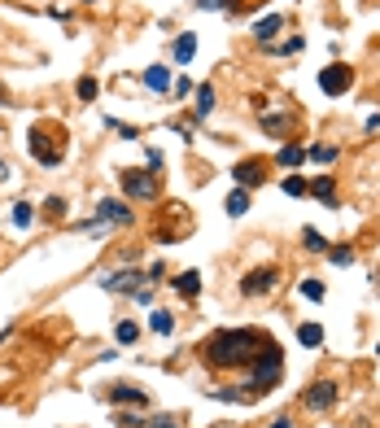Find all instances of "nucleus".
Segmentation results:
<instances>
[{"instance_id": "obj_1", "label": "nucleus", "mask_w": 380, "mask_h": 428, "mask_svg": "<svg viewBox=\"0 0 380 428\" xmlns=\"http://www.w3.org/2000/svg\"><path fill=\"white\" fill-rule=\"evenodd\" d=\"M267 337L258 328H219L206 345H201V359L219 371H232V367H249V359L258 354V345Z\"/></svg>"}, {"instance_id": "obj_2", "label": "nucleus", "mask_w": 380, "mask_h": 428, "mask_svg": "<svg viewBox=\"0 0 380 428\" xmlns=\"http://www.w3.org/2000/svg\"><path fill=\"white\" fill-rule=\"evenodd\" d=\"M245 371H249V376H245V385H249L253 398L271 393L275 385H280V376H284V349L275 345V341H263V345H258V354L249 359Z\"/></svg>"}, {"instance_id": "obj_3", "label": "nucleus", "mask_w": 380, "mask_h": 428, "mask_svg": "<svg viewBox=\"0 0 380 428\" xmlns=\"http://www.w3.org/2000/svg\"><path fill=\"white\" fill-rule=\"evenodd\" d=\"M122 180V192H127V201H140V206H149V201H158L162 197V175L158 170H140V166H132V170H122L118 175Z\"/></svg>"}, {"instance_id": "obj_4", "label": "nucleus", "mask_w": 380, "mask_h": 428, "mask_svg": "<svg viewBox=\"0 0 380 428\" xmlns=\"http://www.w3.org/2000/svg\"><path fill=\"white\" fill-rule=\"evenodd\" d=\"M48 132H53V127H44V122H40V127H31V158L40 162V166H62L66 162V149L53 140V136H48Z\"/></svg>"}, {"instance_id": "obj_5", "label": "nucleus", "mask_w": 380, "mask_h": 428, "mask_svg": "<svg viewBox=\"0 0 380 428\" xmlns=\"http://www.w3.org/2000/svg\"><path fill=\"white\" fill-rule=\"evenodd\" d=\"M92 219L100 223V228H132V223H136L132 206H127V201H118V197H100Z\"/></svg>"}, {"instance_id": "obj_6", "label": "nucleus", "mask_w": 380, "mask_h": 428, "mask_svg": "<svg viewBox=\"0 0 380 428\" xmlns=\"http://www.w3.org/2000/svg\"><path fill=\"white\" fill-rule=\"evenodd\" d=\"M275 284H280V267H275V262L253 267V271L241 275V293H245V297H267Z\"/></svg>"}, {"instance_id": "obj_7", "label": "nucleus", "mask_w": 380, "mask_h": 428, "mask_svg": "<svg viewBox=\"0 0 380 428\" xmlns=\"http://www.w3.org/2000/svg\"><path fill=\"white\" fill-rule=\"evenodd\" d=\"M144 280H149V275H144L140 267H122V271H105V275H100V289H105V293H118V297H132Z\"/></svg>"}, {"instance_id": "obj_8", "label": "nucleus", "mask_w": 380, "mask_h": 428, "mask_svg": "<svg viewBox=\"0 0 380 428\" xmlns=\"http://www.w3.org/2000/svg\"><path fill=\"white\" fill-rule=\"evenodd\" d=\"M350 88H354V70L345 62H333V66L319 70V92L323 96H345Z\"/></svg>"}, {"instance_id": "obj_9", "label": "nucleus", "mask_w": 380, "mask_h": 428, "mask_svg": "<svg viewBox=\"0 0 380 428\" xmlns=\"http://www.w3.org/2000/svg\"><path fill=\"white\" fill-rule=\"evenodd\" d=\"M337 381H315L306 393H301V407H306V411H333L337 407Z\"/></svg>"}, {"instance_id": "obj_10", "label": "nucleus", "mask_w": 380, "mask_h": 428, "mask_svg": "<svg viewBox=\"0 0 380 428\" xmlns=\"http://www.w3.org/2000/svg\"><path fill=\"white\" fill-rule=\"evenodd\" d=\"M232 180H236V188H258V184H267V162L263 158H245V162H236V170H232Z\"/></svg>"}, {"instance_id": "obj_11", "label": "nucleus", "mask_w": 380, "mask_h": 428, "mask_svg": "<svg viewBox=\"0 0 380 428\" xmlns=\"http://www.w3.org/2000/svg\"><path fill=\"white\" fill-rule=\"evenodd\" d=\"M258 127H263L267 136H289V132L297 127V118H293L289 110H280V114H275V110H263V118H258Z\"/></svg>"}, {"instance_id": "obj_12", "label": "nucleus", "mask_w": 380, "mask_h": 428, "mask_svg": "<svg viewBox=\"0 0 380 428\" xmlns=\"http://www.w3.org/2000/svg\"><path fill=\"white\" fill-rule=\"evenodd\" d=\"M110 402L114 407H149V393L144 389H136V385H110Z\"/></svg>"}, {"instance_id": "obj_13", "label": "nucleus", "mask_w": 380, "mask_h": 428, "mask_svg": "<svg viewBox=\"0 0 380 428\" xmlns=\"http://www.w3.org/2000/svg\"><path fill=\"white\" fill-rule=\"evenodd\" d=\"M192 100H197V105H192V122H201V118H210V114H214V105H219V92H214L210 83H201V88L192 92Z\"/></svg>"}, {"instance_id": "obj_14", "label": "nucleus", "mask_w": 380, "mask_h": 428, "mask_svg": "<svg viewBox=\"0 0 380 428\" xmlns=\"http://www.w3.org/2000/svg\"><path fill=\"white\" fill-rule=\"evenodd\" d=\"M171 57H175V66H188L197 57V35L192 31H180V35H175V44H171Z\"/></svg>"}, {"instance_id": "obj_15", "label": "nucleus", "mask_w": 380, "mask_h": 428, "mask_svg": "<svg viewBox=\"0 0 380 428\" xmlns=\"http://www.w3.org/2000/svg\"><path fill=\"white\" fill-rule=\"evenodd\" d=\"M306 197L323 201V206H337V180H333V175H319V180H311V192Z\"/></svg>"}, {"instance_id": "obj_16", "label": "nucleus", "mask_w": 380, "mask_h": 428, "mask_svg": "<svg viewBox=\"0 0 380 428\" xmlns=\"http://www.w3.org/2000/svg\"><path fill=\"white\" fill-rule=\"evenodd\" d=\"M171 83H175V79H171L166 66H144V88H149V92H171Z\"/></svg>"}, {"instance_id": "obj_17", "label": "nucleus", "mask_w": 380, "mask_h": 428, "mask_svg": "<svg viewBox=\"0 0 380 428\" xmlns=\"http://www.w3.org/2000/svg\"><path fill=\"white\" fill-rule=\"evenodd\" d=\"M171 289L180 293V297H197V293H201V271H180V275L171 280Z\"/></svg>"}, {"instance_id": "obj_18", "label": "nucleus", "mask_w": 380, "mask_h": 428, "mask_svg": "<svg viewBox=\"0 0 380 428\" xmlns=\"http://www.w3.org/2000/svg\"><path fill=\"white\" fill-rule=\"evenodd\" d=\"M223 210L232 214V219H245L249 214V192L245 188H232V192H227V201H223Z\"/></svg>"}, {"instance_id": "obj_19", "label": "nucleus", "mask_w": 380, "mask_h": 428, "mask_svg": "<svg viewBox=\"0 0 380 428\" xmlns=\"http://www.w3.org/2000/svg\"><path fill=\"white\" fill-rule=\"evenodd\" d=\"M337 158H341V149H337V144H328V140H323V144H311V149H306V162H319V166L337 162Z\"/></svg>"}, {"instance_id": "obj_20", "label": "nucleus", "mask_w": 380, "mask_h": 428, "mask_svg": "<svg viewBox=\"0 0 380 428\" xmlns=\"http://www.w3.org/2000/svg\"><path fill=\"white\" fill-rule=\"evenodd\" d=\"M214 402H232V407H245V402H253V393H245V385L241 389H206Z\"/></svg>"}, {"instance_id": "obj_21", "label": "nucleus", "mask_w": 380, "mask_h": 428, "mask_svg": "<svg viewBox=\"0 0 380 428\" xmlns=\"http://www.w3.org/2000/svg\"><path fill=\"white\" fill-rule=\"evenodd\" d=\"M280 27H284V18H280V13H271V18H263L258 27H253V40H263V44H267L271 35H280Z\"/></svg>"}, {"instance_id": "obj_22", "label": "nucleus", "mask_w": 380, "mask_h": 428, "mask_svg": "<svg viewBox=\"0 0 380 428\" xmlns=\"http://www.w3.org/2000/svg\"><path fill=\"white\" fill-rule=\"evenodd\" d=\"M149 328H154L158 337H171L175 332V315L171 311H154V315H149Z\"/></svg>"}, {"instance_id": "obj_23", "label": "nucleus", "mask_w": 380, "mask_h": 428, "mask_svg": "<svg viewBox=\"0 0 380 428\" xmlns=\"http://www.w3.org/2000/svg\"><path fill=\"white\" fill-rule=\"evenodd\" d=\"M297 341L306 345V349H319V345H323V328H319V323H301V328H297Z\"/></svg>"}, {"instance_id": "obj_24", "label": "nucleus", "mask_w": 380, "mask_h": 428, "mask_svg": "<svg viewBox=\"0 0 380 428\" xmlns=\"http://www.w3.org/2000/svg\"><path fill=\"white\" fill-rule=\"evenodd\" d=\"M297 293L306 297V301H323L328 297V289H323V280H315V275H306V280L297 284Z\"/></svg>"}, {"instance_id": "obj_25", "label": "nucleus", "mask_w": 380, "mask_h": 428, "mask_svg": "<svg viewBox=\"0 0 380 428\" xmlns=\"http://www.w3.org/2000/svg\"><path fill=\"white\" fill-rule=\"evenodd\" d=\"M301 162H306V149H301V144H280V166H301Z\"/></svg>"}, {"instance_id": "obj_26", "label": "nucleus", "mask_w": 380, "mask_h": 428, "mask_svg": "<svg viewBox=\"0 0 380 428\" xmlns=\"http://www.w3.org/2000/svg\"><path fill=\"white\" fill-rule=\"evenodd\" d=\"M31 223H35V206H31V201H18V206H13V228L27 232Z\"/></svg>"}, {"instance_id": "obj_27", "label": "nucleus", "mask_w": 380, "mask_h": 428, "mask_svg": "<svg viewBox=\"0 0 380 428\" xmlns=\"http://www.w3.org/2000/svg\"><path fill=\"white\" fill-rule=\"evenodd\" d=\"M301 48H306V40L293 35V40H284V44H263V53H284V57H293V53H301Z\"/></svg>"}, {"instance_id": "obj_28", "label": "nucleus", "mask_w": 380, "mask_h": 428, "mask_svg": "<svg viewBox=\"0 0 380 428\" xmlns=\"http://www.w3.org/2000/svg\"><path fill=\"white\" fill-rule=\"evenodd\" d=\"M114 337H118V345H132V341H140V323H136V319H122L118 328H114Z\"/></svg>"}, {"instance_id": "obj_29", "label": "nucleus", "mask_w": 380, "mask_h": 428, "mask_svg": "<svg viewBox=\"0 0 380 428\" xmlns=\"http://www.w3.org/2000/svg\"><path fill=\"white\" fill-rule=\"evenodd\" d=\"M301 245H306L311 254H328V236H323V232H315V228L301 232Z\"/></svg>"}, {"instance_id": "obj_30", "label": "nucleus", "mask_w": 380, "mask_h": 428, "mask_svg": "<svg viewBox=\"0 0 380 428\" xmlns=\"http://www.w3.org/2000/svg\"><path fill=\"white\" fill-rule=\"evenodd\" d=\"M328 258H333V267H354V249L350 245H328Z\"/></svg>"}, {"instance_id": "obj_31", "label": "nucleus", "mask_w": 380, "mask_h": 428, "mask_svg": "<svg viewBox=\"0 0 380 428\" xmlns=\"http://www.w3.org/2000/svg\"><path fill=\"white\" fill-rule=\"evenodd\" d=\"M74 92H79V100H84V105H92V100H96V92H100V83L92 79V74H84V79H79V88H74Z\"/></svg>"}, {"instance_id": "obj_32", "label": "nucleus", "mask_w": 380, "mask_h": 428, "mask_svg": "<svg viewBox=\"0 0 380 428\" xmlns=\"http://www.w3.org/2000/svg\"><path fill=\"white\" fill-rule=\"evenodd\" d=\"M280 188H284L289 197H306V192H311V184L301 180V175H289V180H280Z\"/></svg>"}, {"instance_id": "obj_33", "label": "nucleus", "mask_w": 380, "mask_h": 428, "mask_svg": "<svg viewBox=\"0 0 380 428\" xmlns=\"http://www.w3.org/2000/svg\"><path fill=\"white\" fill-rule=\"evenodd\" d=\"M62 214H66V197H44V219L57 223Z\"/></svg>"}, {"instance_id": "obj_34", "label": "nucleus", "mask_w": 380, "mask_h": 428, "mask_svg": "<svg viewBox=\"0 0 380 428\" xmlns=\"http://www.w3.org/2000/svg\"><path fill=\"white\" fill-rule=\"evenodd\" d=\"M236 5H241V0H197V9H206V13H227Z\"/></svg>"}, {"instance_id": "obj_35", "label": "nucleus", "mask_w": 380, "mask_h": 428, "mask_svg": "<svg viewBox=\"0 0 380 428\" xmlns=\"http://www.w3.org/2000/svg\"><path fill=\"white\" fill-rule=\"evenodd\" d=\"M140 428H180L175 415H154V420H140Z\"/></svg>"}, {"instance_id": "obj_36", "label": "nucleus", "mask_w": 380, "mask_h": 428, "mask_svg": "<svg viewBox=\"0 0 380 428\" xmlns=\"http://www.w3.org/2000/svg\"><path fill=\"white\" fill-rule=\"evenodd\" d=\"M132 301H136V306H154V289H144V284H140V289L132 293Z\"/></svg>"}, {"instance_id": "obj_37", "label": "nucleus", "mask_w": 380, "mask_h": 428, "mask_svg": "<svg viewBox=\"0 0 380 428\" xmlns=\"http://www.w3.org/2000/svg\"><path fill=\"white\" fill-rule=\"evenodd\" d=\"M171 88H175V96H192V92H197V88H192V79H184V74H180V79H175Z\"/></svg>"}, {"instance_id": "obj_38", "label": "nucleus", "mask_w": 380, "mask_h": 428, "mask_svg": "<svg viewBox=\"0 0 380 428\" xmlns=\"http://www.w3.org/2000/svg\"><path fill=\"white\" fill-rule=\"evenodd\" d=\"M118 424L122 428H140V415H118Z\"/></svg>"}, {"instance_id": "obj_39", "label": "nucleus", "mask_w": 380, "mask_h": 428, "mask_svg": "<svg viewBox=\"0 0 380 428\" xmlns=\"http://www.w3.org/2000/svg\"><path fill=\"white\" fill-rule=\"evenodd\" d=\"M271 428H297V424H293L289 415H275V420H271Z\"/></svg>"}, {"instance_id": "obj_40", "label": "nucleus", "mask_w": 380, "mask_h": 428, "mask_svg": "<svg viewBox=\"0 0 380 428\" xmlns=\"http://www.w3.org/2000/svg\"><path fill=\"white\" fill-rule=\"evenodd\" d=\"M13 332V323H5V328H0V345H5V337Z\"/></svg>"}, {"instance_id": "obj_41", "label": "nucleus", "mask_w": 380, "mask_h": 428, "mask_svg": "<svg viewBox=\"0 0 380 428\" xmlns=\"http://www.w3.org/2000/svg\"><path fill=\"white\" fill-rule=\"evenodd\" d=\"M5 180H9V166H5V162H0V184H5Z\"/></svg>"}, {"instance_id": "obj_42", "label": "nucleus", "mask_w": 380, "mask_h": 428, "mask_svg": "<svg viewBox=\"0 0 380 428\" xmlns=\"http://www.w3.org/2000/svg\"><path fill=\"white\" fill-rule=\"evenodd\" d=\"M376 354H380V345H376Z\"/></svg>"}]
</instances>
